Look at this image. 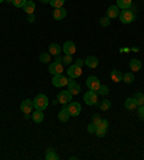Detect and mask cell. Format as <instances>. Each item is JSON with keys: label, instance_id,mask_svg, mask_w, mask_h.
Here are the masks:
<instances>
[{"label": "cell", "instance_id": "44dd1931", "mask_svg": "<svg viewBox=\"0 0 144 160\" xmlns=\"http://www.w3.org/2000/svg\"><path fill=\"white\" fill-rule=\"evenodd\" d=\"M124 107H126L127 110H130V111H133V110H136L138 105H137L136 100H134V97H133V98H127L126 102H124Z\"/></svg>", "mask_w": 144, "mask_h": 160}, {"label": "cell", "instance_id": "d590c367", "mask_svg": "<svg viewBox=\"0 0 144 160\" xmlns=\"http://www.w3.org/2000/svg\"><path fill=\"white\" fill-rule=\"evenodd\" d=\"M101 120H102V118H101L98 114H94V116H92V123L95 124V126H98V124L101 123Z\"/></svg>", "mask_w": 144, "mask_h": 160}, {"label": "cell", "instance_id": "74e56055", "mask_svg": "<svg viewBox=\"0 0 144 160\" xmlns=\"http://www.w3.org/2000/svg\"><path fill=\"white\" fill-rule=\"evenodd\" d=\"M95 130H97V126L94 123H91L88 126V133H95Z\"/></svg>", "mask_w": 144, "mask_h": 160}, {"label": "cell", "instance_id": "b9f144b4", "mask_svg": "<svg viewBox=\"0 0 144 160\" xmlns=\"http://www.w3.org/2000/svg\"><path fill=\"white\" fill-rule=\"evenodd\" d=\"M4 2H7V3H12V0H4Z\"/></svg>", "mask_w": 144, "mask_h": 160}, {"label": "cell", "instance_id": "d6986e66", "mask_svg": "<svg viewBox=\"0 0 144 160\" xmlns=\"http://www.w3.org/2000/svg\"><path fill=\"white\" fill-rule=\"evenodd\" d=\"M43 111L42 110H36V111L32 112V120H33L35 123H42L43 121Z\"/></svg>", "mask_w": 144, "mask_h": 160}, {"label": "cell", "instance_id": "ffe728a7", "mask_svg": "<svg viewBox=\"0 0 144 160\" xmlns=\"http://www.w3.org/2000/svg\"><path fill=\"white\" fill-rule=\"evenodd\" d=\"M98 58H95V56H88L87 59H85V65L89 68H97L98 67Z\"/></svg>", "mask_w": 144, "mask_h": 160}, {"label": "cell", "instance_id": "ab89813d", "mask_svg": "<svg viewBox=\"0 0 144 160\" xmlns=\"http://www.w3.org/2000/svg\"><path fill=\"white\" fill-rule=\"evenodd\" d=\"M27 20H29V22H35V16H33V15H29Z\"/></svg>", "mask_w": 144, "mask_h": 160}, {"label": "cell", "instance_id": "ac0fdd59", "mask_svg": "<svg viewBox=\"0 0 144 160\" xmlns=\"http://www.w3.org/2000/svg\"><path fill=\"white\" fill-rule=\"evenodd\" d=\"M23 10L26 12V15H33V12H35V2L27 0V2L25 3V6H23Z\"/></svg>", "mask_w": 144, "mask_h": 160}, {"label": "cell", "instance_id": "4316f807", "mask_svg": "<svg viewBox=\"0 0 144 160\" xmlns=\"http://www.w3.org/2000/svg\"><path fill=\"white\" fill-rule=\"evenodd\" d=\"M63 3H65V0H49V4H51L52 8H55V9L62 8Z\"/></svg>", "mask_w": 144, "mask_h": 160}, {"label": "cell", "instance_id": "7c38bea8", "mask_svg": "<svg viewBox=\"0 0 144 160\" xmlns=\"http://www.w3.org/2000/svg\"><path fill=\"white\" fill-rule=\"evenodd\" d=\"M68 91H69L72 95H78L81 92V87L78 85L75 81H72V78H69V82H68Z\"/></svg>", "mask_w": 144, "mask_h": 160}, {"label": "cell", "instance_id": "f35d334b", "mask_svg": "<svg viewBox=\"0 0 144 160\" xmlns=\"http://www.w3.org/2000/svg\"><path fill=\"white\" fill-rule=\"evenodd\" d=\"M78 65V67H82L84 65V59H77V62H75Z\"/></svg>", "mask_w": 144, "mask_h": 160}, {"label": "cell", "instance_id": "f546056e", "mask_svg": "<svg viewBox=\"0 0 144 160\" xmlns=\"http://www.w3.org/2000/svg\"><path fill=\"white\" fill-rule=\"evenodd\" d=\"M110 20H111V19L108 18V16H104V18L100 19V25H101V26H104V28H105V26H110V25H111Z\"/></svg>", "mask_w": 144, "mask_h": 160}, {"label": "cell", "instance_id": "8d00e7d4", "mask_svg": "<svg viewBox=\"0 0 144 160\" xmlns=\"http://www.w3.org/2000/svg\"><path fill=\"white\" fill-rule=\"evenodd\" d=\"M138 117L140 120H144V105H138Z\"/></svg>", "mask_w": 144, "mask_h": 160}, {"label": "cell", "instance_id": "6da1fadb", "mask_svg": "<svg viewBox=\"0 0 144 160\" xmlns=\"http://www.w3.org/2000/svg\"><path fill=\"white\" fill-rule=\"evenodd\" d=\"M33 105H35L36 110H42V111H43L45 108L49 105L48 97H46L45 94H37L36 97H35V100H33Z\"/></svg>", "mask_w": 144, "mask_h": 160}, {"label": "cell", "instance_id": "83f0119b", "mask_svg": "<svg viewBox=\"0 0 144 160\" xmlns=\"http://www.w3.org/2000/svg\"><path fill=\"white\" fill-rule=\"evenodd\" d=\"M39 61H41V62H43V63H48L49 61H51V53H49V52L41 53V56H39Z\"/></svg>", "mask_w": 144, "mask_h": 160}, {"label": "cell", "instance_id": "52a82bcc", "mask_svg": "<svg viewBox=\"0 0 144 160\" xmlns=\"http://www.w3.org/2000/svg\"><path fill=\"white\" fill-rule=\"evenodd\" d=\"M58 102H61V104H69L71 101H72V94L69 92V91H61L59 94H58Z\"/></svg>", "mask_w": 144, "mask_h": 160}, {"label": "cell", "instance_id": "3957f363", "mask_svg": "<svg viewBox=\"0 0 144 160\" xmlns=\"http://www.w3.org/2000/svg\"><path fill=\"white\" fill-rule=\"evenodd\" d=\"M120 20H121V23H126V25H128V23H131L136 19V15H134V12H131L130 9H126V10L120 12Z\"/></svg>", "mask_w": 144, "mask_h": 160}, {"label": "cell", "instance_id": "d4e9b609", "mask_svg": "<svg viewBox=\"0 0 144 160\" xmlns=\"http://www.w3.org/2000/svg\"><path fill=\"white\" fill-rule=\"evenodd\" d=\"M122 81L127 82V84H131V82H134V74H133V71L122 74Z\"/></svg>", "mask_w": 144, "mask_h": 160}, {"label": "cell", "instance_id": "836d02e7", "mask_svg": "<svg viewBox=\"0 0 144 160\" xmlns=\"http://www.w3.org/2000/svg\"><path fill=\"white\" fill-rule=\"evenodd\" d=\"M95 134L98 136V137H104V136L107 134V130H104V128H100V127H97Z\"/></svg>", "mask_w": 144, "mask_h": 160}, {"label": "cell", "instance_id": "e575fe53", "mask_svg": "<svg viewBox=\"0 0 144 160\" xmlns=\"http://www.w3.org/2000/svg\"><path fill=\"white\" fill-rule=\"evenodd\" d=\"M97 127H100V128H104V130H108V121H107V120H101V123L98 124Z\"/></svg>", "mask_w": 144, "mask_h": 160}, {"label": "cell", "instance_id": "f1b7e54d", "mask_svg": "<svg viewBox=\"0 0 144 160\" xmlns=\"http://www.w3.org/2000/svg\"><path fill=\"white\" fill-rule=\"evenodd\" d=\"M100 105V108L102 110V111H107V110H110L111 108V101H108V100H104L101 104H98Z\"/></svg>", "mask_w": 144, "mask_h": 160}, {"label": "cell", "instance_id": "603a6c76", "mask_svg": "<svg viewBox=\"0 0 144 160\" xmlns=\"http://www.w3.org/2000/svg\"><path fill=\"white\" fill-rule=\"evenodd\" d=\"M131 3H133L131 0H117V6H118L120 9H122V10L131 8Z\"/></svg>", "mask_w": 144, "mask_h": 160}, {"label": "cell", "instance_id": "4fadbf2b", "mask_svg": "<svg viewBox=\"0 0 144 160\" xmlns=\"http://www.w3.org/2000/svg\"><path fill=\"white\" fill-rule=\"evenodd\" d=\"M107 16L110 19H115L120 16V8L117 6V4H114V6H110L107 10Z\"/></svg>", "mask_w": 144, "mask_h": 160}, {"label": "cell", "instance_id": "cb8c5ba5", "mask_svg": "<svg viewBox=\"0 0 144 160\" xmlns=\"http://www.w3.org/2000/svg\"><path fill=\"white\" fill-rule=\"evenodd\" d=\"M45 159H46V160H58V159H59V156L55 153V150L49 149L48 152H46V154H45Z\"/></svg>", "mask_w": 144, "mask_h": 160}, {"label": "cell", "instance_id": "ba28073f", "mask_svg": "<svg viewBox=\"0 0 144 160\" xmlns=\"http://www.w3.org/2000/svg\"><path fill=\"white\" fill-rule=\"evenodd\" d=\"M62 51L65 55H74L75 52H77V46H75V43L72 41H67L65 43L62 45Z\"/></svg>", "mask_w": 144, "mask_h": 160}, {"label": "cell", "instance_id": "7402d4cb", "mask_svg": "<svg viewBox=\"0 0 144 160\" xmlns=\"http://www.w3.org/2000/svg\"><path fill=\"white\" fill-rule=\"evenodd\" d=\"M130 69L133 72H137V71H140L141 69V62L137 58H134V59L130 61Z\"/></svg>", "mask_w": 144, "mask_h": 160}, {"label": "cell", "instance_id": "d6a6232c", "mask_svg": "<svg viewBox=\"0 0 144 160\" xmlns=\"http://www.w3.org/2000/svg\"><path fill=\"white\" fill-rule=\"evenodd\" d=\"M27 0H12V4H15V8H23Z\"/></svg>", "mask_w": 144, "mask_h": 160}, {"label": "cell", "instance_id": "4dcf8cb0", "mask_svg": "<svg viewBox=\"0 0 144 160\" xmlns=\"http://www.w3.org/2000/svg\"><path fill=\"white\" fill-rule=\"evenodd\" d=\"M108 91H110V88H108L107 85H102V84H101V87L98 88V91H97V92L100 94V95H107Z\"/></svg>", "mask_w": 144, "mask_h": 160}, {"label": "cell", "instance_id": "7a4b0ae2", "mask_svg": "<svg viewBox=\"0 0 144 160\" xmlns=\"http://www.w3.org/2000/svg\"><path fill=\"white\" fill-rule=\"evenodd\" d=\"M35 108L33 101L32 100H23L20 104V110L25 114V118H32V110Z\"/></svg>", "mask_w": 144, "mask_h": 160}, {"label": "cell", "instance_id": "9a60e30c", "mask_svg": "<svg viewBox=\"0 0 144 160\" xmlns=\"http://www.w3.org/2000/svg\"><path fill=\"white\" fill-rule=\"evenodd\" d=\"M69 117H71V114L68 112V108H67V105H65L59 111V114H58V120H59L61 123H67L68 120H69Z\"/></svg>", "mask_w": 144, "mask_h": 160}, {"label": "cell", "instance_id": "8992f818", "mask_svg": "<svg viewBox=\"0 0 144 160\" xmlns=\"http://www.w3.org/2000/svg\"><path fill=\"white\" fill-rule=\"evenodd\" d=\"M68 82H69V78L63 77L62 74L53 75V78H52V84H53V87H65V85H68Z\"/></svg>", "mask_w": 144, "mask_h": 160}, {"label": "cell", "instance_id": "5bb4252c", "mask_svg": "<svg viewBox=\"0 0 144 160\" xmlns=\"http://www.w3.org/2000/svg\"><path fill=\"white\" fill-rule=\"evenodd\" d=\"M52 15H53L55 20H62V19H65V16H67V10L63 8H58L52 12Z\"/></svg>", "mask_w": 144, "mask_h": 160}, {"label": "cell", "instance_id": "30bf717a", "mask_svg": "<svg viewBox=\"0 0 144 160\" xmlns=\"http://www.w3.org/2000/svg\"><path fill=\"white\" fill-rule=\"evenodd\" d=\"M62 71H63L62 62H58V61H55V62L49 63V72H51L52 75H59V74H62Z\"/></svg>", "mask_w": 144, "mask_h": 160}, {"label": "cell", "instance_id": "60d3db41", "mask_svg": "<svg viewBox=\"0 0 144 160\" xmlns=\"http://www.w3.org/2000/svg\"><path fill=\"white\" fill-rule=\"evenodd\" d=\"M41 3H43V4H46V3H49V0H39Z\"/></svg>", "mask_w": 144, "mask_h": 160}, {"label": "cell", "instance_id": "1f68e13d", "mask_svg": "<svg viewBox=\"0 0 144 160\" xmlns=\"http://www.w3.org/2000/svg\"><path fill=\"white\" fill-rule=\"evenodd\" d=\"M71 62H72V56H71V55L62 56V65H67V67H69Z\"/></svg>", "mask_w": 144, "mask_h": 160}, {"label": "cell", "instance_id": "277c9868", "mask_svg": "<svg viewBox=\"0 0 144 160\" xmlns=\"http://www.w3.org/2000/svg\"><path fill=\"white\" fill-rule=\"evenodd\" d=\"M68 77L69 78H72V79H75V78H79L82 75V67H78L77 63H72V65H69L68 67Z\"/></svg>", "mask_w": 144, "mask_h": 160}, {"label": "cell", "instance_id": "9c48e42d", "mask_svg": "<svg viewBox=\"0 0 144 160\" xmlns=\"http://www.w3.org/2000/svg\"><path fill=\"white\" fill-rule=\"evenodd\" d=\"M87 87H88L91 91H98V88L101 87V82L100 79L97 78V77H88V79H87Z\"/></svg>", "mask_w": 144, "mask_h": 160}, {"label": "cell", "instance_id": "5b68a950", "mask_svg": "<svg viewBox=\"0 0 144 160\" xmlns=\"http://www.w3.org/2000/svg\"><path fill=\"white\" fill-rule=\"evenodd\" d=\"M84 101H85V104H88V105L98 104V92H95V91H91V89H89V92H85Z\"/></svg>", "mask_w": 144, "mask_h": 160}, {"label": "cell", "instance_id": "484cf974", "mask_svg": "<svg viewBox=\"0 0 144 160\" xmlns=\"http://www.w3.org/2000/svg\"><path fill=\"white\" fill-rule=\"evenodd\" d=\"M134 100H136L137 105H144V94L143 92H137L134 95Z\"/></svg>", "mask_w": 144, "mask_h": 160}, {"label": "cell", "instance_id": "e0dca14e", "mask_svg": "<svg viewBox=\"0 0 144 160\" xmlns=\"http://www.w3.org/2000/svg\"><path fill=\"white\" fill-rule=\"evenodd\" d=\"M110 78H111V81H114V82L122 81V72H120L118 69H112L110 72Z\"/></svg>", "mask_w": 144, "mask_h": 160}, {"label": "cell", "instance_id": "7bdbcfd3", "mask_svg": "<svg viewBox=\"0 0 144 160\" xmlns=\"http://www.w3.org/2000/svg\"><path fill=\"white\" fill-rule=\"evenodd\" d=\"M3 2H4V0H0V3H3Z\"/></svg>", "mask_w": 144, "mask_h": 160}, {"label": "cell", "instance_id": "8fae6325", "mask_svg": "<svg viewBox=\"0 0 144 160\" xmlns=\"http://www.w3.org/2000/svg\"><path fill=\"white\" fill-rule=\"evenodd\" d=\"M67 108H68V112H69L72 117H77V116H79V112H81V104L79 102H72V104H67Z\"/></svg>", "mask_w": 144, "mask_h": 160}, {"label": "cell", "instance_id": "2e32d148", "mask_svg": "<svg viewBox=\"0 0 144 160\" xmlns=\"http://www.w3.org/2000/svg\"><path fill=\"white\" fill-rule=\"evenodd\" d=\"M61 51H62V46L58 43H51L49 45V53L53 56H58L61 55Z\"/></svg>", "mask_w": 144, "mask_h": 160}]
</instances>
